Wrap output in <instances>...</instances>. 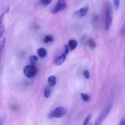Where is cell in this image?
Listing matches in <instances>:
<instances>
[{"label": "cell", "mask_w": 125, "mask_h": 125, "mask_svg": "<svg viewBox=\"0 0 125 125\" xmlns=\"http://www.w3.org/2000/svg\"><path fill=\"white\" fill-rule=\"evenodd\" d=\"M50 87H51V86H49V87H47L46 88H45V91H44V96L46 98H49V97L50 96V95H51L52 90L51 88H50Z\"/></svg>", "instance_id": "cell-14"}, {"label": "cell", "mask_w": 125, "mask_h": 125, "mask_svg": "<svg viewBox=\"0 0 125 125\" xmlns=\"http://www.w3.org/2000/svg\"><path fill=\"white\" fill-rule=\"evenodd\" d=\"M38 56H36V55H32V56H30V61L31 62V63L32 64V65H34L36 64V62L38 61Z\"/></svg>", "instance_id": "cell-16"}, {"label": "cell", "mask_w": 125, "mask_h": 125, "mask_svg": "<svg viewBox=\"0 0 125 125\" xmlns=\"http://www.w3.org/2000/svg\"><path fill=\"white\" fill-rule=\"evenodd\" d=\"M66 114V111L64 107H58L55 108L52 112L50 116L53 118H61L62 116H64Z\"/></svg>", "instance_id": "cell-5"}, {"label": "cell", "mask_w": 125, "mask_h": 125, "mask_svg": "<svg viewBox=\"0 0 125 125\" xmlns=\"http://www.w3.org/2000/svg\"><path fill=\"white\" fill-rule=\"evenodd\" d=\"M83 74L84 77H85L86 79H89V77H90V73H89L88 71H87V70L84 71Z\"/></svg>", "instance_id": "cell-21"}, {"label": "cell", "mask_w": 125, "mask_h": 125, "mask_svg": "<svg viewBox=\"0 0 125 125\" xmlns=\"http://www.w3.org/2000/svg\"><path fill=\"white\" fill-rule=\"evenodd\" d=\"M53 41V38L52 36L50 35H47L44 37V42L46 44L47 43H50V42H52Z\"/></svg>", "instance_id": "cell-15"}, {"label": "cell", "mask_w": 125, "mask_h": 125, "mask_svg": "<svg viewBox=\"0 0 125 125\" xmlns=\"http://www.w3.org/2000/svg\"><path fill=\"white\" fill-rule=\"evenodd\" d=\"M6 43V38H3L1 41H0V61H1V59L2 53H3V49H4V46Z\"/></svg>", "instance_id": "cell-11"}, {"label": "cell", "mask_w": 125, "mask_h": 125, "mask_svg": "<svg viewBox=\"0 0 125 125\" xmlns=\"http://www.w3.org/2000/svg\"><path fill=\"white\" fill-rule=\"evenodd\" d=\"M38 55L41 58L45 57L47 55V50L44 48H39L38 50Z\"/></svg>", "instance_id": "cell-12"}, {"label": "cell", "mask_w": 125, "mask_h": 125, "mask_svg": "<svg viewBox=\"0 0 125 125\" xmlns=\"http://www.w3.org/2000/svg\"><path fill=\"white\" fill-rule=\"evenodd\" d=\"M48 82H49V86L52 87L55 86L56 83V78L55 75H51L48 79Z\"/></svg>", "instance_id": "cell-10"}, {"label": "cell", "mask_w": 125, "mask_h": 125, "mask_svg": "<svg viewBox=\"0 0 125 125\" xmlns=\"http://www.w3.org/2000/svg\"><path fill=\"white\" fill-rule=\"evenodd\" d=\"M114 6H115V9L117 10V9L119 8V7H120V0H114Z\"/></svg>", "instance_id": "cell-20"}, {"label": "cell", "mask_w": 125, "mask_h": 125, "mask_svg": "<svg viewBox=\"0 0 125 125\" xmlns=\"http://www.w3.org/2000/svg\"><path fill=\"white\" fill-rule=\"evenodd\" d=\"M8 10H9V8H8L6 10H5L4 12H3L1 15H0V39H1V38L3 37V34L4 33V26L3 25V18H4V15L6 12H8Z\"/></svg>", "instance_id": "cell-8"}, {"label": "cell", "mask_w": 125, "mask_h": 125, "mask_svg": "<svg viewBox=\"0 0 125 125\" xmlns=\"http://www.w3.org/2000/svg\"><path fill=\"white\" fill-rule=\"evenodd\" d=\"M38 72V69L34 65H27L23 69L24 74L27 77L32 78L35 76Z\"/></svg>", "instance_id": "cell-3"}, {"label": "cell", "mask_w": 125, "mask_h": 125, "mask_svg": "<svg viewBox=\"0 0 125 125\" xmlns=\"http://www.w3.org/2000/svg\"><path fill=\"white\" fill-rule=\"evenodd\" d=\"M111 109V105H107V106L102 110L101 112L100 113L99 115L98 116V117L96 119L93 125H102L103 121H104V120L106 118V117L108 116L109 113H110Z\"/></svg>", "instance_id": "cell-2"}, {"label": "cell", "mask_w": 125, "mask_h": 125, "mask_svg": "<svg viewBox=\"0 0 125 125\" xmlns=\"http://www.w3.org/2000/svg\"><path fill=\"white\" fill-rule=\"evenodd\" d=\"M80 96H81V98L82 99V100L84 101L85 102L89 101V100L90 99V96L86 93H81L80 94Z\"/></svg>", "instance_id": "cell-17"}, {"label": "cell", "mask_w": 125, "mask_h": 125, "mask_svg": "<svg viewBox=\"0 0 125 125\" xmlns=\"http://www.w3.org/2000/svg\"><path fill=\"white\" fill-rule=\"evenodd\" d=\"M52 0H40V3L43 6H47L52 3Z\"/></svg>", "instance_id": "cell-19"}, {"label": "cell", "mask_w": 125, "mask_h": 125, "mask_svg": "<svg viewBox=\"0 0 125 125\" xmlns=\"http://www.w3.org/2000/svg\"><path fill=\"white\" fill-rule=\"evenodd\" d=\"M113 10L110 3H107L104 7V25L105 30L109 31L112 24Z\"/></svg>", "instance_id": "cell-1"}, {"label": "cell", "mask_w": 125, "mask_h": 125, "mask_svg": "<svg viewBox=\"0 0 125 125\" xmlns=\"http://www.w3.org/2000/svg\"><path fill=\"white\" fill-rule=\"evenodd\" d=\"M118 125H125V119H123Z\"/></svg>", "instance_id": "cell-22"}, {"label": "cell", "mask_w": 125, "mask_h": 125, "mask_svg": "<svg viewBox=\"0 0 125 125\" xmlns=\"http://www.w3.org/2000/svg\"><path fill=\"white\" fill-rule=\"evenodd\" d=\"M91 118V115H88L86 118H85V120L83 121V125H91V124H90V120Z\"/></svg>", "instance_id": "cell-18"}, {"label": "cell", "mask_w": 125, "mask_h": 125, "mask_svg": "<svg viewBox=\"0 0 125 125\" xmlns=\"http://www.w3.org/2000/svg\"><path fill=\"white\" fill-rule=\"evenodd\" d=\"M0 125H1V122H0Z\"/></svg>", "instance_id": "cell-23"}, {"label": "cell", "mask_w": 125, "mask_h": 125, "mask_svg": "<svg viewBox=\"0 0 125 125\" xmlns=\"http://www.w3.org/2000/svg\"><path fill=\"white\" fill-rule=\"evenodd\" d=\"M66 6L67 4L65 0H58L57 3H56V5L55 6L54 8L53 9L52 14H55L61 11V10H64L66 8Z\"/></svg>", "instance_id": "cell-6"}, {"label": "cell", "mask_w": 125, "mask_h": 125, "mask_svg": "<svg viewBox=\"0 0 125 125\" xmlns=\"http://www.w3.org/2000/svg\"><path fill=\"white\" fill-rule=\"evenodd\" d=\"M68 45L70 50H74L76 49L77 46V42L75 39H71L68 42Z\"/></svg>", "instance_id": "cell-9"}, {"label": "cell", "mask_w": 125, "mask_h": 125, "mask_svg": "<svg viewBox=\"0 0 125 125\" xmlns=\"http://www.w3.org/2000/svg\"><path fill=\"white\" fill-rule=\"evenodd\" d=\"M69 51H70V49H69L68 45H66L65 46V48H64V52H63V53H62L60 56L56 58V60H55V64H56V65H61V64H62V63L64 62V61H65L67 55L69 53Z\"/></svg>", "instance_id": "cell-4"}, {"label": "cell", "mask_w": 125, "mask_h": 125, "mask_svg": "<svg viewBox=\"0 0 125 125\" xmlns=\"http://www.w3.org/2000/svg\"><path fill=\"white\" fill-rule=\"evenodd\" d=\"M87 44L88 45V46L90 47L91 49H95L96 47V42L93 40V39H89L87 41Z\"/></svg>", "instance_id": "cell-13"}, {"label": "cell", "mask_w": 125, "mask_h": 125, "mask_svg": "<svg viewBox=\"0 0 125 125\" xmlns=\"http://www.w3.org/2000/svg\"><path fill=\"white\" fill-rule=\"evenodd\" d=\"M88 6H84L83 8H80L78 10L75 11L74 12V15L77 17H83L85 16L87 14L88 11Z\"/></svg>", "instance_id": "cell-7"}]
</instances>
